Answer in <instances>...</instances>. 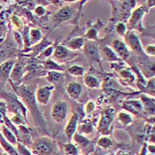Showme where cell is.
<instances>
[{
  "label": "cell",
  "instance_id": "obj_13",
  "mask_svg": "<svg viewBox=\"0 0 155 155\" xmlns=\"http://www.w3.org/2000/svg\"><path fill=\"white\" fill-rule=\"evenodd\" d=\"M21 73H22V67L20 64H18V65L15 66V68H14V70L12 72V77L13 79H18V77L21 76Z\"/></svg>",
  "mask_w": 155,
  "mask_h": 155
},
{
  "label": "cell",
  "instance_id": "obj_11",
  "mask_svg": "<svg viewBox=\"0 0 155 155\" xmlns=\"http://www.w3.org/2000/svg\"><path fill=\"white\" fill-rule=\"evenodd\" d=\"M143 102H144V107L145 109L151 113V114H153L154 113V104H153V101L150 100L149 98H146V97H143Z\"/></svg>",
  "mask_w": 155,
  "mask_h": 155
},
{
  "label": "cell",
  "instance_id": "obj_30",
  "mask_svg": "<svg viewBox=\"0 0 155 155\" xmlns=\"http://www.w3.org/2000/svg\"><path fill=\"white\" fill-rule=\"evenodd\" d=\"M124 25L123 24H120L119 26H118V31H119L120 34H123V32H124Z\"/></svg>",
  "mask_w": 155,
  "mask_h": 155
},
{
  "label": "cell",
  "instance_id": "obj_15",
  "mask_svg": "<svg viewBox=\"0 0 155 155\" xmlns=\"http://www.w3.org/2000/svg\"><path fill=\"white\" fill-rule=\"evenodd\" d=\"M86 51H87V54L90 56V57H92V58H97V51L96 50V48L92 45H88L86 47Z\"/></svg>",
  "mask_w": 155,
  "mask_h": 155
},
{
  "label": "cell",
  "instance_id": "obj_6",
  "mask_svg": "<svg viewBox=\"0 0 155 155\" xmlns=\"http://www.w3.org/2000/svg\"><path fill=\"white\" fill-rule=\"evenodd\" d=\"M49 96H50L49 88H43V89L39 90V91L37 93L38 101L42 104H46L48 99H49Z\"/></svg>",
  "mask_w": 155,
  "mask_h": 155
},
{
  "label": "cell",
  "instance_id": "obj_20",
  "mask_svg": "<svg viewBox=\"0 0 155 155\" xmlns=\"http://www.w3.org/2000/svg\"><path fill=\"white\" fill-rule=\"evenodd\" d=\"M143 9L141 7V8H139V9H137L136 12H134V14H133V16H132V19H131V22H135V21H137L141 16H142V14H143Z\"/></svg>",
  "mask_w": 155,
  "mask_h": 155
},
{
  "label": "cell",
  "instance_id": "obj_16",
  "mask_svg": "<svg viewBox=\"0 0 155 155\" xmlns=\"http://www.w3.org/2000/svg\"><path fill=\"white\" fill-rule=\"evenodd\" d=\"M98 144L100 146H102L103 148H107V147L112 145V142H111V140L109 138H107V137H102L101 139H99Z\"/></svg>",
  "mask_w": 155,
  "mask_h": 155
},
{
  "label": "cell",
  "instance_id": "obj_5",
  "mask_svg": "<svg viewBox=\"0 0 155 155\" xmlns=\"http://www.w3.org/2000/svg\"><path fill=\"white\" fill-rule=\"evenodd\" d=\"M13 65L12 61H7L5 64L0 66V78H6L11 71Z\"/></svg>",
  "mask_w": 155,
  "mask_h": 155
},
{
  "label": "cell",
  "instance_id": "obj_12",
  "mask_svg": "<svg viewBox=\"0 0 155 155\" xmlns=\"http://www.w3.org/2000/svg\"><path fill=\"white\" fill-rule=\"evenodd\" d=\"M129 41L130 42V45H131L133 49L137 50V51L140 50V45H139L138 40H137V38L136 36H133V35H130V36L129 37Z\"/></svg>",
  "mask_w": 155,
  "mask_h": 155
},
{
  "label": "cell",
  "instance_id": "obj_17",
  "mask_svg": "<svg viewBox=\"0 0 155 155\" xmlns=\"http://www.w3.org/2000/svg\"><path fill=\"white\" fill-rule=\"evenodd\" d=\"M74 139H75V141H76L77 143H79V144H81V145H83V146H86V145L89 143V140L86 139L84 137L80 136V135H75Z\"/></svg>",
  "mask_w": 155,
  "mask_h": 155
},
{
  "label": "cell",
  "instance_id": "obj_31",
  "mask_svg": "<svg viewBox=\"0 0 155 155\" xmlns=\"http://www.w3.org/2000/svg\"><path fill=\"white\" fill-rule=\"evenodd\" d=\"M96 35V31L95 30H93V29H91L89 33H88V36L89 37H95Z\"/></svg>",
  "mask_w": 155,
  "mask_h": 155
},
{
  "label": "cell",
  "instance_id": "obj_7",
  "mask_svg": "<svg viewBox=\"0 0 155 155\" xmlns=\"http://www.w3.org/2000/svg\"><path fill=\"white\" fill-rule=\"evenodd\" d=\"M72 12L70 9L68 8H64L62 9L60 12H59L57 13V15L55 16V21H66L68 20L70 16H71Z\"/></svg>",
  "mask_w": 155,
  "mask_h": 155
},
{
  "label": "cell",
  "instance_id": "obj_9",
  "mask_svg": "<svg viewBox=\"0 0 155 155\" xmlns=\"http://www.w3.org/2000/svg\"><path fill=\"white\" fill-rule=\"evenodd\" d=\"M81 91H82V87H81L80 84H71L69 85V87H68V92H69V94H70L71 97H74V98H76V97H79L80 93H81Z\"/></svg>",
  "mask_w": 155,
  "mask_h": 155
},
{
  "label": "cell",
  "instance_id": "obj_26",
  "mask_svg": "<svg viewBox=\"0 0 155 155\" xmlns=\"http://www.w3.org/2000/svg\"><path fill=\"white\" fill-rule=\"evenodd\" d=\"M105 51L107 55V57H109L110 60H116V57H115V54L109 49V48H105Z\"/></svg>",
  "mask_w": 155,
  "mask_h": 155
},
{
  "label": "cell",
  "instance_id": "obj_10",
  "mask_svg": "<svg viewBox=\"0 0 155 155\" xmlns=\"http://www.w3.org/2000/svg\"><path fill=\"white\" fill-rule=\"evenodd\" d=\"M0 142L2 143V145L4 146V148L10 153L11 155H18L17 154V153H16V151L13 149V147H12V145H10L9 143H7V142H5V140H4V138L3 137H0Z\"/></svg>",
  "mask_w": 155,
  "mask_h": 155
},
{
  "label": "cell",
  "instance_id": "obj_2",
  "mask_svg": "<svg viewBox=\"0 0 155 155\" xmlns=\"http://www.w3.org/2000/svg\"><path fill=\"white\" fill-rule=\"evenodd\" d=\"M52 151H53L52 146L45 141L37 142L34 147V153L38 155H49L52 153Z\"/></svg>",
  "mask_w": 155,
  "mask_h": 155
},
{
  "label": "cell",
  "instance_id": "obj_1",
  "mask_svg": "<svg viewBox=\"0 0 155 155\" xmlns=\"http://www.w3.org/2000/svg\"><path fill=\"white\" fill-rule=\"evenodd\" d=\"M67 111H68V107H67L66 103H63V102L57 103L52 109L53 119L58 122H61L67 115Z\"/></svg>",
  "mask_w": 155,
  "mask_h": 155
},
{
  "label": "cell",
  "instance_id": "obj_18",
  "mask_svg": "<svg viewBox=\"0 0 155 155\" xmlns=\"http://www.w3.org/2000/svg\"><path fill=\"white\" fill-rule=\"evenodd\" d=\"M65 147H66V152H67V153L68 155H76V153H77L76 148L71 143L67 144Z\"/></svg>",
  "mask_w": 155,
  "mask_h": 155
},
{
  "label": "cell",
  "instance_id": "obj_32",
  "mask_svg": "<svg viewBox=\"0 0 155 155\" xmlns=\"http://www.w3.org/2000/svg\"><path fill=\"white\" fill-rule=\"evenodd\" d=\"M36 12H37L38 14H43V13H44V9H43L42 7H38V8L36 9Z\"/></svg>",
  "mask_w": 155,
  "mask_h": 155
},
{
  "label": "cell",
  "instance_id": "obj_29",
  "mask_svg": "<svg viewBox=\"0 0 155 155\" xmlns=\"http://www.w3.org/2000/svg\"><path fill=\"white\" fill-rule=\"evenodd\" d=\"M46 67L49 68H56V69H58L59 68V67L57 66V65H55L53 62H51V61H48L47 64H46Z\"/></svg>",
  "mask_w": 155,
  "mask_h": 155
},
{
  "label": "cell",
  "instance_id": "obj_27",
  "mask_svg": "<svg viewBox=\"0 0 155 155\" xmlns=\"http://www.w3.org/2000/svg\"><path fill=\"white\" fill-rule=\"evenodd\" d=\"M81 130L84 132L90 133V132L92 131V126H91V124H85V125L81 126Z\"/></svg>",
  "mask_w": 155,
  "mask_h": 155
},
{
  "label": "cell",
  "instance_id": "obj_8",
  "mask_svg": "<svg viewBox=\"0 0 155 155\" xmlns=\"http://www.w3.org/2000/svg\"><path fill=\"white\" fill-rule=\"evenodd\" d=\"M114 48L116 49V51H118V53H119L122 58H126L129 55V52H128L127 48L125 47V45L121 42L115 41L114 43Z\"/></svg>",
  "mask_w": 155,
  "mask_h": 155
},
{
  "label": "cell",
  "instance_id": "obj_14",
  "mask_svg": "<svg viewBox=\"0 0 155 155\" xmlns=\"http://www.w3.org/2000/svg\"><path fill=\"white\" fill-rule=\"evenodd\" d=\"M3 131H4V134H5V136L6 137V138L11 142V143H16V138H15V137L12 135L11 131L8 130V129H6L5 127H4V129H3Z\"/></svg>",
  "mask_w": 155,
  "mask_h": 155
},
{
  "label": "cell",
  "instance_id": "obj_24",
  "mask_svg": "<svg viewBox=\"0 0 155 155\" xmlns=\"http://www.w3.org/2000/svg\"><path fill=\"white\" fill-rule=\"evenodd\" d=\"M82 45H83V40L77 38V39H74V40L72 41L71 43L69 44V46L74 48H79Z\"/></svg>",
  "mask_w": 155,
  "mask_h": 155
},
{
  "label": "cell",
  "instance_id": "obj_36",
  "mask_svg": "<svg viewBox=\"0 0 155 155\" xmlns=\"http://www.w3.org/2000/svg\"><path fill=\"white\" fill-rule=\"evenodd\" d=\"M4 155H8V154H4Z\"/></svg>",
  "mask_w": 155,
  "mask_h": 155
},
{
  "label": "cell",
  "instance_id": "obj_23",
  "mask_svg": "<svg viewBox=\"0 0 155 155\" xmlns=\"http://www.w3.org/2000/svg\"><path fill=\"white\" fill-rule=\"evenodd\" d=\"M61 77L60 74L58 73H55V72H51L49 74V80L51 81V82H57L60 80V78Z\"/></svg>",
  "mask_w": 155,
  "mask_h": 155
},
{
  "label": "cell",
  "instance_id": "obj_28",
  "mask_svg": "<svg viewBox=\"0 0 155 155\" xmlns=\"http://www.w3.org/2000/svg\"><path fill=\"white\" fill-rule=\"evenodd\" d=\"M18 147H19V151H20V153H21V155H31L30 153H29V151L28 149H26L21 144H19Z\"/></svg>",
  "mask_w": 155,
  "mask_h": 155
},
{
  "label": "cell",
  "instance_id": "obj_34",
  "mask_svg": "<svg viewBox=\"0 0 155 155\" xmlns=\"http://www.w3.org/2000/svg\"><path fill=\"white\" fill-rule=\"evenodd\" d=\"M94 107V105H93V103H90L89 104V106H88V111L90 112L92 108Z\"/></svg>",
  "mask_w": 155,
  "mask_h": 155
},
{
  "label": "cell",
  "instance_id": "obj_4",
  "mask_svg": "<svg viewBox=\"0 0 155 155\" xmlns=\"http://www.w3.org/2000/svg\"><path fill=\"white\" fill-rule=\"evenodd\" d=\"M77 121H78V114H74L72 118L69 120L67 129H66V135L68 136V138H71L73 134L74 133L75 130H76V126H77Z\"/></svg>",
  "mask_w": 155,
  "mask_h": 155
},
{
  "label": "cell",
  "instance_id": "obj_25",
  "mask_svg": "<svg viewBox=\"0 0 155 155\" xmlns=\"http://www.w3.org/2000/svg\"><path fill=\"white\" fill-rule=\"evenodd\" d=\"M69 71H70L71 74H74L81 75V74H83V73H84V69L81 68H78V67H73L72 68L69 69Z\"/></svg>",
  "mask_w": 155,
  "mask_h": 155
},
{
  "label": "cell",
  "instance_id": "obj_19",
  "mask_svg": "<svg viewBox=\"0 0 155 155\" xmlns=\"http://www.w3.org/2000/svg\"><path fill=\"white\" fill-rule=\"evenodd\" d=\"M119 117L120 120L123 122V124H128L129 122L131 121V117L125 113H120L119 114Z\"/></svg>",
  "mask_w": 155,
  "mask_h": 155
},
{
  "label": "cell",
  "instance_id": "obj_35",
  "mask_svg": "<svg viewBox=\"0 0 155 155\" xmlns=\"http://www.w3.org/2000/svg\"><path fill=\"white\" fill-rule=\"evenodd\" d=\"M68 1H72V0H68Z\"/></svg>",
  "mask_w": 155,
  "mask_h": 155
},
{
  "label": "cell",
  "instance_id": "obj_21",
  "mask_svg": "<svg viewBox=\"0 0 155 155\" xmlns=\"http://www.w3.org/2000/svg\"><path fill=\"white\" fill-rule=\"evenodd\" d=\"M67 50L65 49V48L60 47L57 48V50H56V53H55V56L57 57V58H62V57H64L66 54H67Z\"/></svg>",
  "mask_w": 155,
  "mask_h": 155
},
{
  "label": "cell",
  "instance_id": "obj_3",
  "mask_svg": "<svg viewBox=\"0 0 155 155\" xmlns=\"http://www.w3.org/2000/svg\"><path fill=\"white\" fill-rule=\"evenodd\" d=\"M114 113V109H108L102 114V118L99 124V130H101L102 131H106L107 130L110 123L112 122Z\"/></svg>",
  "mask_w": 155,
  "mask_h": 155
},
{
  "label": "cell",
  "instance_id": "obj_22",
  "mask_svg": "<svg viewBox=\"0 0 155 155\" xmlns=\"http://www.w3.org/2000/svg\"><path fill=\"white\" fill-rule=\"evenodd\" d=\"M85 83L90 87H96L97 85V80H96L95 78H93V77H91V76H89V77H87L85 79Z\"/></svg>",
  "mask_w": 155,
  "mask_h": 155
},
{
  "label": "cell",
  "instance_id": "obj_33",
  "mask_svg": "<svg viewBox=\"0 0 155 155\" xmlns=\"http://www.w3.org/2000/svg\"><path fill=\"white\" fill-rule=\"evenodd\" d=\"M4 58H5V53H4V51H0V62L3 60Z\"/></svg>",
  "mask_w": 155,
  "mask_h": 155
}]
</instances>
